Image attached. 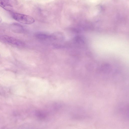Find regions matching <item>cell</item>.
<instances>
[{
    "label": "cell",
    "instance_id": "1",
    "mask_svg": "<svg viewBox=\"0 0 129 129\" xmlns=\"http://www.w3.org/2000/svg\"><path fill=\"white\" fill-rule=\"evenodd\" d=\"M12 16L14 20L22 24L30 25L35 22V20L33 18L28 15L14 13L12 14Z\"/></svg>",
    "mask_w": 129,
    "mask_h": 129
},
{
    "label": "cell",
    "instance_id": "2",
    "mask_svg": "<svg viewBox=\"0 0 129 129\" xmlns=\"http://www.w3.org/2000/svg\"><path fill=\"white\" fill-rule=\"evenodd\" d=\"M0 41L16 47H21L24 45L20 40L6 35L0 36Z\"/></svg>",
    "mask_w": 129,
    "mask_h": 129
},
{
    "label": "cell",
    "instance_id": "3",
    "mask_svg": "<svg viewBox=\"0 0 129 129\" xmlns=\"http://www.w3.org/2000/svg\"><path fill=\"white\" fill-rule=\"evenodd\" d=\"M0 7L8 11L11 12L13 10L12 6L7 0H0Z\"/></svg>",
    "mask_w": 129,
    "mask_h": 129
},
{
    "label": "cell",
    "instance_id": "4",
    "mask_svg": "<svg viewBox=\"0 0 129 129\" xmlns=\"http://www.w3.org/2000/svg\"><path fill=\"white\" fill-rule=\"evenodd\" d=\"M2 21V18L0 16V23H1Z\"/></svg>",
    "mask_w": 129,
    "mask_h": 129
}]
</instances>
